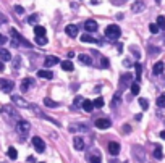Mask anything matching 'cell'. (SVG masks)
Masks as SVG:
<instances>
[{
    "instance_id": "f1b7e54d",
    "label": "cell",
    "mask_w": 165,
    "mask_h": 163,
    "mask_svg": "<svg viewBox=\"0 0 165 163\" xmlns=\"http://www.w3.org/2000/svg\"><path fill=\"white\" fill-rule=\"evenodd\" d=\"M92 103H94L95 108H102V107H104V99H102V97H97Z\"/></svg>"
},
{
    "instance_id": "ffe728a7",
    "label": "cell",
    "mask_w": 165,
    "mask_h": 163,
    "mask_svg": "<svg viewBox=\"0 0 165 163\" xmlns=\"http://www.w3.org/2000/svg\"><path fill=\"white\" fill-rule=\"evenodd\" d=\"M73 63L70 62V60H65V62H62V70H65V71H73Z\"/></svg>"
},
{
    "instance_id": "6da1fadb",
    "label": "cell",
    "mask_w": 165,
    "mask_h": 163,
    "mask_svg": "<svg viewBox=\"0 0 165 163\" xmlns=\"http://www.w3.org/2000/svg\"><path fill=\"white\" fill-rule=\"evenodd\" d=\"M105 36L109 37L110 41H118L121 36V29L116 24H109L105 27Z\"/></svg>"
},
{
    "instance_id": "b9f144b4",
    "label": "cell",
    "mask_w": 165,
    "mask_h": 163,
    "mask_svg": "<svg viewBox=\"0 0 165 163\" xmlns=\"http://www.w3.org/2000/svg\"><path fill=\"white\" fill-rule=\"evenodd\" d=\"M3 68H5V66H3V62L0 60V71H3Z\"/></svg>"
},
{
    "instance_id": "d6a6232c",
    "label": "cell",
    "mask_w": 165,
    "mask_h": 163,
    "mask_svg": "<svg viewBox=\"0 0 165 163\" xmlns=\"http://www.w3.org/2000/svg\"><path fill=\"white\" fill-rule=\"evenodd\" d=\"M157 26L162 27V29H165V16H159L157 18Z\"/></svg>"
},
{
    "instance_id": "ac0fdd59",
    "label": "cell",
    "mask_w": 165,
    "mask_h": 163,
    "mask_svg": "<svg viewBox=\"0 0 165 163\" xmlns=\"http://www.w3.org/2000/svg\"><path fill=\"white\" fill-rule=\"evenodd\" d=\"M83 108H84V111L91 113V111L94 110V103H92L91 100H84V102H83Z\"/></svg>"
},
{
    "instance_id": "d6986e66",
    "label": "cell",
    "mask_w": 165,
    "mask_h": 163,
    "mask_svg": "<svg viewBox=\"0 0 165 163\" xmlns=\"http://www.w3.org/2000/svg\"><path fill=\"white\" fill-rule=\"evenodd\" d=\"M121 102V92L118 91V92H115V95H113V99H112V107H116Z\"/></svg>"
},
{
    "instance_id": "d590c367",
    "label": "cell",
    "mask_w": 165,
    "mask_h": 163,
    "mask_svg": "<svg viewBox=\"0 0 165 163\" xmlns=\"http://www.w3.org/2000/svg\"><path fill=\"white\" fill-rule=\"evenodd\" d=\"M83 102H84V100H83L81 95H78V97L75 99V105H83Z\"/></svg>"
},
{
    "instance_id": "30bf717a",
    "label": "cell",
    "mask_w": 165,
    "mask_h": 163,
    "mask_svg": "<svg viewBox=\"0 0 165 163\" xmlns=\"http://www.w3.org/2000/svg\"><path fill=\"white\" fill-rule=\"evenodd\" d=\"M65 32L70 36V37H76V36H78V26H75V24H68V26L65 27Z\"/></svg>"
},
{
    "instance_id": "603a6c76",
    "label": "cell",
    "mask_w": 165,
    "mask_h": 163,
    "mask_svg": "<svg viewBox=\"0 0 165 163\" xmlns=\"http://www.w3.org/2000/svg\"><path fill=\"white\" fill-rule=\"evenodd\" d=\"M139 89H141L139 82H131V94L133 95H138L139 94Z\"/></svg>"
},
{
    "instance_id": "f546056e",
    "label": "cell",
    "mask_w": 165,
    "mask_h": 163,
    "mask_svg": "<svg viewBox=\"0 0 165 163\" xmlns=\"http://www.w3.org/2000/svg\"><path fill=\"white\" fill-rule=\"evenodd\" d=\"M154 157L157 158V160H162V157H163V153H162V149L157 146L155 147V152H154Z\"/></svg>"
},
{
    "instance_id": "ab89813d",
    "label": "cell",
    "mask_w": 165,
    "mask_h": 163,
    "mask_svg": "<svg viewBox=\"0 0 165 163\" xmlns=\"http://www.w3.org/2000/svg\"><path fill=\"white\" fill-rule=\"evenodd\" d=\"M5 42H7V37H5L3 34H0V45H3Z\"/></svg>"
},
{
    "instance_id": "7c38bea8",
    "label": "cell",
    "mask_w": 165,
    "mask_h": 163,
    "mask_svg": "<svg viewBox=\"0 0 165 163\" xmlns=\"http://www.w3.org/2000/svg\"><path fill=\"white\" fill-rule=\"evenodd\" d=\"M33 84H34V79H31V78H24V79L21 81V86H19V87H21L23 92H26V91L29 89V86H33Z\"/></svg>"
},
{
    "instance_id": "8992f818",
    "label": "cell",
    "mask_w": 165,
    "mask_h": 163,
    "mask_svg": "<svg viewBox=\"0 0 165 163\" xmlns=\"http://www.w3.org/2000/svg\"><path fill=\"white\" fill-rule=\"evenodd\" d=\"M12 100H13V103H15V105H18V107H21V108H29V107H31V105H29V103H28L23 97H19V95H13Z\"/></svg>"
},
{
    "instance_id": "3957f363",
    "label": "cell",
    "mask_w": 165,
    "mask_h": 163,
    "mask_svg": "<svg viewBox=\"0 0 165 163\" xmlns=\"http://www.w3.org/2000/svg\"><path fill=\"white\" fill-rule=\"evenodd\" d=\"M33 146H34V149L39 152V153H42L44 150H45V142L41 139V137H33Z\"/></svg>"
},
{
    "instance_id": "ba28073f",
    "label": "cell",
    "mask_w": 165,
    "mask_h": 163,
    "mask_svg": "<svg viewBox=\"0 0 165 163\" xmlns=\"http://www.w3.org/2000/svg\"><path fill=\"white\" fill-rule=\"evenodd\" d=\"M109 152H110V155L116 157L120 153V144L118 142H110L109 144Z\"/></svg>"
},
{
    "instance_id": "836d02e7",
    "label": "cell",
    "mask_w": 165,
    "mask_h": 163,
    "mask_svg": "<svg viewBox=\"0 0 165 163\" xmlns=\"http://www.w3.org/2000/svg\"><path fill=\"white\" fill-rule=\"evenodd\" d=\"M89 161L91 163H101V155H91L89 157Z\"/></svg>"
},
{
    "instance_id": "d4e9b609",
    "label": "cell",
    "mask_w": 165,
    "mask_h": 163,
    "mask_svg": "<svg viewBox=\"0 0 165 163\" xmlns=\"http://www.w3.org/2000/svg\"><path fill=\"white\" fill-rule=\"evenodd\" d=\"M134 68H136V79L139 81V79H141V74H142V66H141L139 63H136Z\"/></svg>"
},
{
    "instance_id": "8d00e7d4",
    "label": "cell",
    "mask_w": 165,
    "mask_h": 163,
    "mask_svg": "<svg viewBox=\"0 0 165 163\" xmlns=\"http://www.w3.org/2000/svg\"><path fill=\"white\" fill-rule=\"evenodd\" d=\"M102 62H101V65H102V68H107V66H109V60H107V58H104V57H102V58H101Z\"/></svg>"
},
{
    "instance_id": "f35d334b",
    "label": "cell",
    "mask_w": 165,
    "mask_h": 163,
    "mask_svg": "<svg viewBox=\"0 0 165 163\" xmlns=\"http://www.w3.org/2000/svg\"><path fill=\"white\" fill-rule=\"evenodd\" d=\"M36 20H37V15H33L28 18V23H36Z\"/></svg>"
},
{
    "instance_id": "74e56055",
    "label": "cell",
    "mask_w": 165,
    "mask_h": 163,
    "mask_svg": "<svg viewBox=\"0 0 165 163\" xmlns=\"http://www.w3.org/2000/svg\"><path fill=\"white\" fill-rule=\"evenodd\" d=\"M110 2H112L113 5H123V3L126 2V0H110Z\"/></svg>"
},
{
    "instance_id": "4316f807",
    "label": "cell",
    "mask_w": 165,
    "mask_h": 163,
    "mask_svg": "<svg viewBox=\"0 0 165 163\" xmlns=\"http://www.w3.org/2000/svg\"><path fill=\"white\" fill-rule=\"evenodd\" d=\"M157 107H160V108L165 107V94H160V95H159V99H157Z\"/></svg>"
},
{
    "instance_id": "7bdbcfd3",
    "label": "cell",
    "mask_w": 165,
    "mask_h": 163,
    "mask_svg": "<svg viewBox=\"0 0 165 163\" xmlns=\"http://www.w3.org/2000/svg\"><path fill=\"white\" fill-rule=\"evenodd\" d=\"M160 137H162V139H165V131H162V132H160Z\"/></svg>"
},
{
    "instance_id": "5b68a950",
    "label": "cell",
    "mask_w": 165,
    "mask_h": 163,
    "mask_svg": "<svg viewBox=\"0 0 165 163\" xmlns=\"http://www.w3.org/2000/svg\"><path fill=\"white\" fill-rule=\"evenodd\" d=\"M110 120L109 118H99V120H95V128L97 129H109L110 128Z\"/></svg>"
},
{
    "instance_id": "7a4b0ae2",
    "label": "cell",
    "mask_w": 165,
    "mask_h": 163,
    "mask_svg": "<svg viewBox=\"0 0 165 163\" xmlns=\"http://www.w3.org/2000/svg\"><path fill=\"white\" fill-rule=\"evenodd\" d=\"M29 129H31V124H29V121H26V120H19L18 123H16V131L19 132V134H28L29 132Z\"/></svg>"
},
{
    "instance_id": "60d3db41",
    "label": "cell",
    "mask_w": 165,
    "mask_h": 163,
    "mask_svg": "<svg viewBox=\"0 0 165 163\" xmlns=\"http://www.w3.org/2000/svg\"><path fill=\"white\" fill-rule=\"evenodd\" d=\"M13 65H15V68H16V66H19V58H15V62H13Z\"/></svg>"
},
{
    "instance_id": "e575fe53",
    "label": "cell",
    "mask_w": 165,
    "mask_h": 163,
    "mask_svg": "<svg viewBox=\"0 0 165 163\" xmlns=\"http://www.w3.org/2000/svg\"><path fill=\"white\" fill-rule=\"evenodd\" d=\"M15 12H16L18 15H23V13H24V8L19 7V5H16V7H15Z\"/></svg>"
},
{
    "instance_id": "9a60e30c",
    "label": "cell",
    "mask_w": 165,
    "mask_h": 163,
    "mask_svg": "<svg viewBox=\"0 0 165 163\" xmlns=\"http://www.w3.org/2000/svg\"><path fill=\"white\" fill-rule=\"evenodd\" d=\"M37 76H39V78H42V79H52L54 78V73L47 71V70H39L37 71Z\"/></svg>"
},
{
    "instance_id": "9c48e42d",
    "label": "cell",
    "mask_w": 165,
    "mask_h": 163,
    "mask_svg": "<svg viewBox=\"0 0 165 163\" xmlns=\"http://www.w3.org/2000/svg\"><path fill=\"white\" fill-rule=\"evenodd\" d=\"M73 146H75V150H84V139L80 137V136H76L73 139Z\"/></svg>"
},
{
    "instance_id": "277c9868",
    "label": "cell",
    "mask_w": 165,
    "mask_h": 163,
    "mask_svg": "<svg viewBox=\"0 0 165 163\" xmlns=\"http://www.w3.org/2000/svg\"><path fill=\"white\" fill-rule=\"evenodd\" d=\"M13 82L12 81H8V79H0V91H2V92H12L13 91Z\"/></svg>"
},
{
    "instance_id": "5bb4252c",
    "label": "cell",
    "mask_w": 165,
    "mask_h": 163,
    "mask_svg": "<svg viewBox=\"0 0 165 163\" xmlns=\"http://www.w3.org/2000/svg\"><path fill=\"white\" fill-rule=\"evenodd\" d=\"M0 60H2V62H10V60H12L10 52L7 49H2V47H0Z\"/></svg>"
},
{
    "instance_id": "484cf974",
    "label": "cell",
    "mask_w": 165,
    "mask_h": 163,
    "mask_svg": "<svg viewBox=\"0 0 165 163\" xmlns=\"http://www.w3.org/2000/svg\"><path fill=\"white\" fill-rule=\"evenodd\" d=\"M49 41H47V37L45 36H37L36 37V44H39V45H45Z\"/></svg>"
},
{
    "instance_id": "8fae6325",
    "label": "cell",
    "mask_w": 165,
    "mask_h": 163,
    "mask_svg": "<svg viewBox=\"0 0 165 163\" xmlns=\"http://www.w3.org/2000/svg\"><path fill=\"white\" fill-rule=\"evenodd\" d=\"M84 27H86V31L94 32V31H97V21H94V20H87V21L84 23Z\"/></svg>"
},
{
    "instance_id": "f6af8a7d",
    "label": "cell",
    "mask_w": 165,
    "mask_h": 163,
    "mask_svg": "<svg viewBox=\"0 0 165 163\" xmlns=\"http://www.w3.org/2000/svg\"><path fill=\"white\" fill-rule=\"evenodd\" d=\"M39 163H44V161H39Z\"/></svg>"
},
{
    "instance_id": "1f68e13d",
    "label": "cell",
    "mask_w": 165,
    "mask_h": 163,
    "mask_svg": "<svg viewBox=\"0 0 165 163\" xmlns=\"http://www.w3.org/2000/svg\"><path fill=\"white\" fill-rule=\"evenodd\" d=\"M139 105H141V108H142L144 111H146V110L149 108V102L146 100V99H139Z\"/></svg>"
},
{
    "instance_id": "4fadbf2b",
    "label": "cell",
    "mask_w": 165,
    "mask_h": 163,
    "mask_svg": "<svg viewBox=\"0 0 165 163\" xmlns=\"http://www.w3.org/2000/svg\"><path fill=\"white\" fill-rule=\"evenodd\" d=\"M146 8V3L144 2H134L133 3V7H131V10H133V13H139V12H142Z\"/></svg>"
},
{
    "instance_id": "83f0119b",
    "label": "cell",
    "mask_w": 165,
    "mask_h": 163,
    "mask_svg": "<svg viewBox=\"0 0 165 163\" xmlns=\"http://www.w3.org/2000/svg\"><path fill=\"white\" fill-rule=\"evenodd\" d=\"M80 39H81V42H97V41L94 39V37H91V36H87V34H83V36L80 37Z\"/></svg>"
},
{
    "instance_id": "2e32d148",
    "label": "cell",
    "mask_w": 165,
    "mask_h": 163,
    "mask_svg": "<svg viewBox=\"0 0 165 163\" xmlns=\"http://www.w3.org/2000/svg\"><path fill=\"white\" fill-rule=\"evenodd\" d=\"M163 68H165L163 63H162V62H157V63L154 65V68H152V73L159 76V74H162V73H163Z\"/></svg>"
},
{
    "instance_id": "cb8c5ba5",
    "label": "cell",
    "mask_w": 165,
    "mask_h": 163,
    "mask_svg": "<svg viewBox=\"0 0 165 163\" xmlns=\"http://www.w3.org/2000/svg\"><path fill=\"white\" fill-rule=\"evenodd\" d=\"M34 34H36V37L37 36H45V27L44 26H36L34 27Z\"/></svg>"
},
{
    "instance_id": "7402d4cb",
    "label": "cell",
    "mask_w": 165,
    "mask_h": 163,
    "mask_svg": "<svg viewBox=\"0 0 165 163\" xmlns=\"http://www.w3.org/2000/svg\"><path fill=\"white\" fill-rule=\"evenodd\" d=\"M7 155H8L10 158H12V160H16V158H18V152H16V149H15V147H10V149H8V152H7Z\"/></svg>"
},
{
    "instance_id": "44dd1931",
    "label": "cell",
    "mask_w": 165,
    "mask_h": 163,
    "mask_svg": "<svg viewBox=\"0 0 165 163\" xmlns=\"http://www.w3.org/2000/svg\"><path fill=\"white\" fill-rule=\"evenodd\" d=\"M44 105L45 107H49V108H55V107H58V102H55V100H52V99H44Z\"/></svg>"
},
{
    "instance_id": "52a82bcc",
    "label": "cell",
    "mask_w": 165,
    "mask_h": 163,
    "mask_svg": "<svg viewBox=\"0 0 165 163\" xmlns=\"http://www.w3.org/2000/svg\"><path fill=\"white\" fill-rule=\"evenodd\" d=\"M57 63H58V58L55 55H49L47 58L44 60V66H45V68H52V66H55Z\"/></svg>"
},
{
    "instance_id": "4dcf8cb0",
    "label": "cell",
    "mask_w": 165,
    "mask_h": 163,
    "mask_svg": "<svg viewBox=\"0 0 165 163\" xmlns=\"http://www.w3.org/2000/svg\"><path fill=\"white\" fill-rule=\"evenodd\" d=\"M149 31H151L152 34H157V32H159V26H157V23H151V24H149Z\"/></svg>"
},
{
    "instance_id": "e0dca14e",
    "label": "cell",
    "mask_w": 165,
    "mask_h": 163,
    "mask_svg": "<svg viewBox=\"0 0 165 163\" xmlns=\"http://www.w3.org/2000/svg\"><path fill=\"white\" fill-rule=\"evenodd\" d=\"M78 58H80V62H81L83 65H92L91 57H89V55H86V53H81L80 57H78Z\"/></svg>"
},
{
    "instance_id": "ee69618b",
    "label": "cell",
    "mask_w": 165,
    "mask_h": 163,
    "mask_svg": "<svg viewBox=\"0 0 165 163\" xmlns=\"http://www.w3.org/2000/svg\"><path fill=\"white\" fill-rule=\"evenodd\" d=\"M155 2H162V0H155Z\"/></svg>"
}]
</instances>
